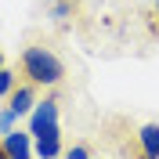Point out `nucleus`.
Returning <instances> with one entry per match:
<instances>
[{"label":"nucleus","instance_id":"12","mask_svg":"<svg viewBox=\"0 0 159 159\" xmlns=\"http://www.w3.org/2000/svg\"><path fill=\"white\" fill-rule=\"evenodd\" d=\"M156 15H159V0H156Z\"/></svg>","mask_w":159,"mask_h":159},{"label":"nucleus","instance_id":"3","mask_svg":"<svg viewBox=\"0 0 159 159\" xmlns=\"http://www.w3.org/2000/svg\"><path fill=\"white\" fill-rule=\"evenodd\" d=\"M0 148L7 159H29L33 156V134L29 130H7L0 134Z\"/></svg>","mask_w":159,"mask_h":159},{"label":"nucleus","instance_id":"4","mask_svg":"<svg viewBox=\"0 0 159 159\" xmlns=\"http://www.w3.org/2000/svg\"><path fill=\"white\" fill-rule=\"evenodd\" d=\"M7 105L18 112V116H29L33 105H36V83H29V80H25V83H15V90L7 94Z\"/></svg>","mask_w":159,"mask_h":159},{"label":"nucleus","instance_id":"11","mask_svg":"<svg viewBox=\"0 0 159 159\" xmlns=\"http://www.w3.org/2000/svg\"><path fill=\"white\" fill-rule=\"evenodd\" d=\"M0 69H4V54H0Z\"/></svg>","mask_w":159,"mask_h":159},{"label":"nucleus","instance_id":"6","mask_svg":"<svg viewBox=\"0 0 159 159\" xmlns=\"http://www.w3.org/2000/svg\"><path fill=\"white\" fill-rule=\"evenodd\" d=\"M61 138H40L36 145H33V156H40V159H54V156H61Z\"/></svg>","mask_w":159,"mask_h":159},{"label":"nucleus","instance_id":"8","mask_svg":"<svg viewBox=\"0 0 159 159\" xmlns=\"http://www.w3.org/2000/svg\"><path fill=\"white\" fill-rule=\"evenodd\" d=\"M11 90H15V72H11V69H0V98H7Z\"/></svg>","mask_w":159,"mask_h":159},{"label":"nucleus","instance_id":"10","mask_svg":"<svg viewBox=\"0 0 159 159\" xmlns=\"http://www.w3.org/2000/svg\"><path fill=\"white\" fill-rule=\"evenodd\" d=\"M65 156H69V159H90V148H87V145H72Z\"/></svg>","mask_w":159,"mask_h":159},{"label":"nucleus","instance_id":"7","mask_svg":"<svg viewBox=\"0 0 159 159\" xmlns=\"http://www.w3.org/2000/svg\"><path fill=\"white\" fill-rule=\"evenodd\" d=\"M72 18V0H54L51 4V22H69Z\"/></svg>","mask_w":159,"mask_h":159},{"label":"nucleus","instance_id":"2","mask_svg":"<svg viewBox=\"0 0 159 159\" xmlns=\"http://www.w3.org/2000/svg\"><path fill=\"white\" fill-rule=\"evenodd\" d=\"M29 134H33V141H40V138H61V127H58V98H54V94L43 98V101L36 98V105H33V112H29Z\"/></svg>","mask_w":159,"mask_h":159},{"label":"nucleus","instance_id":"1","mask_svg":"<svg viewBox=\"0 0 159 159\" xmlns=\"http://www.w3.org/2000/svg\"><path fill=\"white\" fill-rule=\"evenodd\" d=\"M22 76L29 80V83H36V87H54V83H61V76H65V61H61L51 47L33 43V47L22 51Z\"/></svg>","mask_w":159,"mask_h":159},{"label":"nucleus","instance_id":"5","mask_svg":"<svg viewBox=\"0 0 159 159\" xmlns=\"http://www.w3.org/2000/svg\"><path fill=\"white\" fill-rule=\"evenodd\" d=\"M138 141H141V152L148 159H159V123H145L138 130Z\"/></svg>","mask_w":159,"mask_h":159},{"label":"nucleus","instance_id":"9","mask_svg":"<svg viewBox=\"0 0 159 159\" xmlns=\"http://www.w3.org/2000/svg\"><path fill=\"white\" fill-rule=\"evenodd\" d=\"M15 119H18V112H15V109L7 105V109L0 112V134H7V130H15Z\"/></svg>","mask_w":159,"mask_h":159}]
</instances>
